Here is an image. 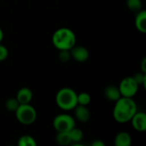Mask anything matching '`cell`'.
<instances>
[{
	"instance_id": "cell-1",
	"label": "cell",
	"mask_w": 146,
	"mask_h": 146,
	"mask_svg": "<svg viewBox=\"0 0 146 146\" xmlns=\"http://www.w3.org/2000/svg\"><path fill=\"white\" fill-rule=\"evenodd\" d=\"M113 117L119 123H126L131 121L138 111V107L133 98L121 97L115 102Z\"/></svg>"
},
{
	"instance_id": "cell-2",
	"label": "cell",
	"mask_w": 146,
	"mask_h": 146,
	"mask_svg": "<svg viewBox=\"0 0 146 146\" xmlns=\"http://www.w3.org/2000/svg\"><path fill=\"white\" fill-rule=\"evenodd\" d=\"M52 44L58 50H70L76 44V35L74 31L68 27L56 29L52 35Z\"/></svg>"
},
{
	"instance_id": "cell-3",
	"label": "cell",
	"mask_w": 146,
	"mask_h": 146,
	"mask_svg": "<svg viewBox=\"0 0 146 146\" xmlns=\"http://www.w3.org/2000/svg\"><path fill=\"white\" fill-rule=\"evenodd\" d=\"M56 105L64 111H69L75 108L77 103V92L69 87L60 89L56 95Z\"/></svg>"
},
{
	"instance_id": "cell-4",
	"label": "cell",
	"mask_w": 146,
	"mask_h": 146,
	"mask_svg": "<svg viewBox=\"0 0 146 146\" xmlns=\"http://www.w3.org/2000/svg\"><path fill=\"white\" fill-rule=\"evenodd\" d=\"M15 113L17 121L25 126L32 125L37 120V111L30 104H20Z\"/></svg>"
},
{
	"instance_id": "cell-5",
	"label": "cell",
	"mask_w": 146,
	"mask_h": 146,
	"mask_svg": "<svg viewBox=\"0 0 146 146\" xmlns=\"http://www.w3.org/2000/svg\"><path fill=\"white\" fill-rule=\"evenodd\" d=\"M75 127V119L68 114L57 115L53 120V127L56 132H69Z\"/></svg>"
},
{
	"instance_id": "cell-6",
	"label": "cell",
	"mask_w": 146,
	"mask_h": 146,
	"mask_svg": "<svg viewBox=\"0 0 146 146\" xmlns=\"http://www.w3.org/2000/svg\"><path fill=\"white\" fill-rule=\"evenodd\" d=\"M139 87V86L133 76H127L123 78L118 86L121 97L126 98H133L137 94Z\"/></svg>"
},
{
	"instance_id": "cell-7",
	"label": "cell",
	"mask_w": 146,
	"mask_h": 146,
	"mask_svg": "<svg viewBox=\"0 0 146 146\" xmlns=\"http://www.w3.org/2000/svg\"><path fill=\"white\" fill-rule=\"evenodd\" d=\"M71 58L79 62H84L87 61L89 58V51L88 50L82 45H74L70 50Z\"/></svg>"
},
{
	"instance_id": "cell-8",
	"label": "cell",
	"mask_w": 146,
	"mask_h": 146,
	"mask_svg": "<svg viewBox=\"0 0 146 146\" xmlns=\"http://www.w3.org/2000/svg\"><path fill=\"white\" fill-rule=\"evenodd\" d=\"M130 121L136 131L145 132L146 130V114L145 112L137 111Z\"/></svg>"
},
{
	"instance_id": "cell-9",
	"label": "cell",
	"mask_w": 146,
	"mask_h": 146,
	"mask_svg": "<svg viewBox=\"0 0 146 146\" xmlns=\"http://www.w3.org/2000/svg\"><path fill=\"white\" fill-rule=\"evenodd\" d=\"M74 110L75 119L78 121L85 123V122H87L90 120V118H91V112H90V110H88V108L86 106L77 104Z\"/></svg>"
},
{
	"instance_id": "cell-10",
	"label": "cell",
	"mask_w": 146,
	"mask_h": 146,
	"mask_svg": "<svg viewBox=\"0 0 146 146\" xmlns=\"http://www.w3.org/2000/svg\"><path fill=\"white\" fill-rule=\"evenodd\" d=\"M33 92L28 87H22L16 93V99L20 103V104H30L33 100Z\"/></svg>"
},
{
	"instance_id": "cell-11",
	"label": "cell",
	"mask_w": 146,
	"mask_h": 146,
	"mask_svg": "<svg viewBox=\"0 0 146 146\" xmlns=\"http://www.w3.org/2000/svg\"><path fill=\"white\" fill-rule=\"evenodd\" d=\"M104 97L109 101H111V102H115L121 97L119 88L117 86H112V85L108 86L104 88Z\"/></svg>"
},
{
	"instance_id": "cell-12",
	"label": "cell",
	"mask_w": 146,
	"mask_h": 146,
	"mask_svg": "<svg viewBox=\"0 0 146 146\" xmlns=\"http://www.w3.org/2000/svg\"><path fill=\"white\" fill-rule=\"evenodd\" d=\"M132 144L131 135L125 131L118 133L115 138V146H130Z\"/></svg>"
},
{
	"instance_id": "cell-13",
	"label": "cell",
	"mask_w": 146,
	"mask_h": 146,
	"mask_svg": "<svg viewBox=\"0 0 146 146\" xmlns=\"http://www.w3.org/2000/svg\"><path fill=\"white\" fill-rule=\"evenodd\" d=\"M135 27L139 32L142 33H146V11L145 9L138 11L135 18Z\"/></svg>"
},
{
	"instance_id": "cell-14",
	"label": "cell",
	"mask_w": 146,
	"mask_h": 146,
	"mask_svg": "<svg viewBox=\"0 0 146 146\" xmlns=\"http://www.w3.org/2000/svg\"><path fill=\"white\" fill-rule=\"evenodd\" d=\"M69 136H70V139H71V141L72 143L75 144L74 145H80V143L82 141L83 138H84V133H83V131L80 128H77V127H74L72 128L69 132Z\"/></svg>"
},
{
	"instance_id": "cell-15",
	"label": "cell",
	"mask_w": 146,
	"mask_h": 146,
	"mask_svg": "<svg viewBox=\"0 0 146 146\" xmlns=\"http://www.w3.org/2000/svg\"><path fill=\"white\" fill-rule=\"evenodd\" d=\"M56 142L61 146H68L72 144L68 132H57L56 135Z\"/></svg>"
},
{
	"instance_id": "cell-16",
	"label": "cell",
	"mask_w": 146,
	"mask_h": 146,
	"mask_svg": "<svg viewBox=\"0 0 146 146\" xmlns=\"http://www.w3.org/2000/svg\"><path fill=\"white\" fill-rule=\"evenodd\" d=\"M18 145L19 146H36L37 142L35 139L30 135H22L18 139Z\"/></svg>"
},
{
	"instance_id": "cell-17",
	"label": "cell",
	"mask_w": 146,
	"mask_h": 146,
	"mask_svg": "<svg viewBox=\"0 0 146 146\" xmlns=\"http://www.w3.org/2000/svg\"><path fill=\"white\" fill-rule=\"evenodd\" d=\"M92 101V97L89 93L87 92H80L79 94H77V103L80 105H84V106H87L88 104H90Z\"/></svg>"
},
{
	"instance_id": "cell-18",
	"label": "cell",
	"mask_w": 146,
	"mask_h": 146,
	"mask_svg": "<svg viewBox=\"0 0 146 146\" xmlns=\"http://www.w3.org/2000/svg\"><path fill=\"white\" fill-rule=\"evenodd\" d=\"M19 105H20V103L18 102L16 98H9L5 102V108L8 111H10V112H15Z\"/></svg>"
},
{
	"instance_id": "cell-19",
	"label": "cell",
	"mask_w": 146,
	"mask_h": 146,
	"mask_svg": "<svg viewBox=\"0 0 146 146\" xmlns=\"http://www.w3.org/2000/svg\"><path fill=\"white\" fill-rule=\"evenodd\" d=\"M127 6L132 11H139L142 9V0H127Z\"/></svg>"
},
{
	"instance_id": "cell-20",
	"label": "cell",
	"mask_w": 146,
	"mask_h": 146,
	"mask_svg": "<svg viewBox=\"0 0 146 146\" xmlns=\"http://www.w3.org/2000/svg\"><path fill=\"white\" fill-rule=\"evenodd\" d=\"M58 59L61 62L65 63L68 62L71 59V54L69 50H61L58 53Z\"/></svg>"
},
{
	"instance_id": "cell-21",
	"label": "cell",
	"mask_w": 146,
	"mask_h": 146,
	"mask_svg": "<svg viewBox=\"0 0 146 146\" xmlns=\"http://www.w3.org/2000/svg\"><path fill=\"white\" fill-rule=\"evenodd\" d=\"M133 79L135 80V81L138 83L139 86H144L145 87V83H146V74L145 73L143 72H139L137 73L134 76H133Z\"/></svg>"
},
{
	"instance_id": "cell-22",
	"label": "cell",
	"mask_w": 146,
	"mask_h": 146,
	"mask_svg": "<svg viewBox=\"0 0 146 146\" xmlns=\"http://www.w3.org/2000/svg\"><path fill=\"white\" fill-rule=\"evenodd\" d=\"M9 56V50L6 48V46H4L3 44H2L0 43V62L4 61Z\"/></svg>"
},
{
	"instance_id": "cell-23",
	"label": "cell",
	"mask_w": 146,
	"mask_h": 146,
	"mask_svg": "<svg viewBox=\"0 0 146 146\" xmlns=\"http://www.w3.org/2000/svg\"><path fill=\"white\" fill-rule=\"evenodd\" d=\"M140 68H141V71L143 73H146V58L144 57L142 62H141V65H140Z\"/></svg>"
},
{
	"instance_id": "cell-24",
	"label": "cell",
	"mask_w": 146,
	"mask_h": 146,
	"mask_svg": "<svg viewBox=\"0 0 146 146\" xmlns=\"http://www.w3.org/2000/svg\"><path fill=\"white\" fill-rule=\"evenodd\" d=\"M92 146H105V144L101 140H95L92 143Z\"/></svg>"
},
{
	"instance_id": "cell-25",
	"label": "cell",
	"mask_w": 146,
	"mask_h": 146,
	"mask_svg": "<svg viewBox=\"0 0 146 146\" xmlns=\"http://www.w3.org/2000/svg\"><path fill=\"white\" fill-rule=\"evenodd\" d=\"M3 37H4V33H3V29L0 27V43L3 41Z\"/></svg>"
}]
</instances>
